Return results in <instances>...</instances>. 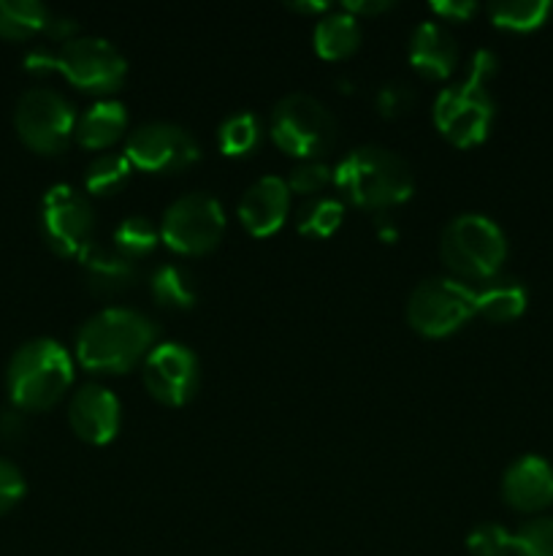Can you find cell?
I'll return each instance as SVG.
<instances>
[{"label": "cell", "mask_w": 553, "mask_h": 556, "mask_svg": "<svg viewBox=\"0 0 553 556\" xmlns=\"http://www.w3.org/2000/svg\"><path fill=\"white\" fill-rule=\"evenodd\" d=\"M260 144V119L249 112L226 117L217 128V147L228 157H244Z\"/></svg>", "instance_id": "obj_27"}, {"label": "cell", "mask_w": 553, "mask_h": 556, "mask_svg": "<svg viewBox=\"0 0 553 556\" xmlns=\"http://www.w3.org/2000/svg\"><path fill=\"white\" fill-rule=\"evenodd\" d=\"M76 33H79V25H76L70 16H49L47 27H43V36H49L52 41H60V43L74 41Z\"/></svg>", "instance_id": "obj_36"}, {"label": "cell", "mask_w": 553, "mask_h": 556, "mask_svg": "<svg viewBox=\"0 0 553 556\" xmlns=\"http://www.w3.org/2000/svg\"><path fill=\"white\" fill-rule=\"evenodd\" d=\"M14 128L27 150L38 155H60L76 136V112L57 90L33 87L16 101Z\"/></svg>", "instance_id": "obj_8"}, {"label": "cell", "mask_w": 553, "mask_h": 556, "mask_svg": "<svg viewBox=\"0 0 553 556\" xmlns=\"http://www.w3.org/2000/svg\"><path fill=\"white\" fill-rule=\"evenodd\" d=\"M239 223L244 231L255 239L271 237L282 228L291 212V188L285 179L274 177H260L249 185L239 199Z\"/></svg>", "instance_id": "obj_16"}, {"label": "cell", "mask_w": 553, "mask_h": 556, "mask_svg": "<svg viewBox=\"0 0 553 556\" xmlns=\"http://www.w3.org/2000/svg\"><path fill=\"white\" fill-rule=\"evenodd\" d=\"M25 476H22L20 467L11 465L9 459H0V516L16 508L22 497H25Z\"/></svg>", "instance_id": "obj_33"}, {"label": "cell", "mask_w": 553, "mask_h": 556, "mask_svg": "<svg viewBox=\"0 0 553 556\" xmlns=\"http://www.w3.org/2000/svg\"><path fill=\"white\" fill-rule=\"evenodd\" d=\"M226 233V210L206 193H184L168 204L160 220V242L179 255H206Z\"/></svg>", "instance_id": "obj_10"}, {"label": "cell", "mask_w": 553, "mask_h": 556, "mask_svg": "<svg viewBox=\"0 0 553 556\" xmlns=\"http://www.w3.org/2000/svg\"><path fill=\"white\" fill-rule=\"evenodd\" d=\"M269 134L285 155L298 161H320L336 144V119L318 98L291 92L276 101Z\"/></svg>", "instance_id": "obj_7"}, {"label": "cell", "mask_w": 553, "mask_h": 556, "mask_svg": "<svg viewBox=\"0 0 553 556\" xmlns=\"http://www.w3.org/2000/svg\"><path fill=\"white\" fill-rule=\"evenodd\" d=\"M123 410L119 400L98 383H87L70 396L68 424L79 440L90 445H108L119 432Z\"/></svg>", "instance_id": "obj_14"}, {"label": "cell", "mask_w": 553, "mask_h": 556, "mask_svg": "<svg viewBox=\"0 0 553 556\" xmlns=\"http://www.w3.org/2000/svg\"><path fill=\"white\" fill-rule=\"evenodd\" d=\"M374 106H377V112L383 114V117H401V114H407L415 106V92L407 85H401V81H390V85H383L377 90Z\"/></svg>", "instance_id": "obj_32"}, {"label": "cell", "mask_w": 553, "mask_h": 556, "mask_svg": "<svg viewBox=\"0 0 553 556\" xmlns=\"http://www.w3.org/2000/svg\"><path fill=\"white\" fill-rule=\"evenodd\" d=\"M128 128V114L117 101H98L76 119V136L85 150H108L114 141L123 139Z\"/></svg>", "instance_id": "obj_20"}, {"label": "cell", "mask_w": 553, "mask_h": 556, "mask_svg": "<svg viewBox=\"0 0 553 556\" xmlns=\"http://www.w3.org/2000/svg\"><path fill=\"white\" fill-rule=\"evenodd\" d=\"M22 434H25V418H22V410H16V407L0 410V443H16Z\"/></svg>", "instance_id": "obj_35"}, {"label": "cell", "mask_w": 553, "mask_h": 556, "mask_svg": "<svg viewBox=\"0 0 553 556\" xmlns=\"http://www.w3.org/2000/svg\"><path fill=\"white\" fill-rule=\"evenodd\" d=\"M553 3L548 0H502L488 5V16L497 27L510 33H531L551 16Z\"/></svg>", "instance_id": "obj_24"}, {"label": "cell", "mask_w": 553, "mask_h": 556, "mask_svg": "<svg viewBox=\"0 0 553 556\" xmlns=\"http://www.w3.org/2000/svg\"><path fill=\"white\" fill-rule=\"evenodd\" d=\"M150 293L155 299L157 307L166 309H190L195 304V282L182 266L173 264H163L157 266L155 275L150 280Z\"/></svg>", "instance_id": "obj_23"}, {"label": "cell", "mask_w": 553, "mask_h": 556, "mask_svg": "<svg viewBox=\"0 0 553 556\" xmlns=\"http://www.w3.org/2000/svg\"><path fill=\"white\" fill-rule=\"evenodd\" d=\"M155 345V320L139 309L106 307L87 318L76 334V358L90 372L119 375L144 364Z\"/></svg>", "instance_id": "obj_1"}, {"label": "cell", "mask_w": 553, "mask_h": 556, "mask_svg": "<svg viewBox=\"0 0 553 556\" xmlns=\"http://www.w3.org/2000/svg\"><path fill=\"white\" fill-rule=\"evenodd\" d=\"M345 220V204L336 199H325V195H314L298 206L296 228L301 237L309 239H325L336 231Z\"/></svg>", "instance_id": "obj_25"}, {"label": "cell", "mask_w": 553, "mask_h": 556, "mask_svg": "<svg viewBox=\"0 0 553 556\" xmlns=\"http://www.w3.org/2000/svg\"><path fill=\"white\" fill-rule=\"evenodd\" d=\"M79 266L87 288L101 299L119 296V293L130 291L136 280H139V266L130 258H125L123 253H117L112 244L92 242L79 255Z\"/></svg>", "instance_id": "obj_17"}, {"label": "cell", "mask_w": 553, "mask_h": 556, "mask_svg": "<svg viewBox=\"0 0 553 556\" xmlns=\"http://www.w3.org/2000/svg\"><path fill=\"white\" fill-rule=\"evenodd\" d=\"M74 383V358L52 337L25 342L5 369L9 400L22 413H43L57 405Z\"/></svg>", "instance_id": "obj_4"}, {"label": "cell", "mask_w": 553, "mask_h": 556, "mask_svg": "<svg viewBox=\"0 0 553 556\" xmlns=\"http://www.w3.org/2000/svg\"><path fill=\"white\" fill-rule=\"evenodd\" d=\"M515 556H553V516H537L513 535Z\"/></svg>", "instance_id": "obj_29"}, {"label": "cell", "mask_w": 553, "mask_h": 556, "mask_svg": "<svg viewBox=\"0 0 553 556\" xmlns=\"http://www.w3.org/2000/svg\"><path fill=\"white\" fill-rule=\"evenodd\" d=\"M157 242H160V228H155L152 220L141 215H130L119 220L112 237V248L123 253L125 258L133 261V264L155 253Z\"/></svg>", "instance_id": "obj_26"}, {"label": "cell", "mask_w": 553, "mask_h": 556, "mask_svg": "<svg viewBox=\"0 0 553 556\" xmlns=\"http://www.w3.org/2000/svg\"><path fill=\"white\" fill-rule=\"evenodd\" d=\"M293 11H298V14H323V11H329V3H323V0H314V3H291Z\"/></svg>", "instance_id": "obj_38"}, {"label": "cell", "mask_w": 553, "mask_h": 556, "mask_svg": "<svg viewBox=\"0 0 553 556\" xmlns=\"http://www.w3.org/2000/svg\"><path fill=\"white\" fill-rule=\"evenodd\" d=\"M439 258L461 282H486L502 271L507 258V237L486 215L464 212L442 228Z\"/></svg>", "instance_id": "obj_6"}, {"label": "cell", "mask_w": 553, "mask_h": 556, "mask_svg": "<svg viewBox=\"0 0 553 556\" xmlns=\"http://www.w3.org/2000/svg\"><path fill=\"white\" fill-rule=\"evenodd\" d=\"M502 497L518 514H540L553 505V465L537 454L510 462L502 476Z\"/></svg>", "instance_id": "obj_15"}, {"label": "cell", "mask_w": 553, "mask_h": 556, "mask_svg": "<svg viewBox=\"0 0 553 556\" xmlns=\"http://www.w3.org/2000/svg\"><path fill=\"white\" fill-rule=\"evenodd\" d=\"M314 52L323 60H345L361 43V25H358L356 16H350L347 11H334V14H325L323 20L314 25L312 33Z\"/></svg>", "instance_id": "obj_21"}, {"label": "cell", "mask_w": 553, "mask_h": 556, "mask_svg": "<svg viewBox=\"0 0 553 556\" xmlns=\"http://www.w3.org/2000/svg\"><path fill=\"white\" fill-rule=\"evenodd\" d=\"M410 65L423 79L442 81L459 65V47L439 22H421L410 36Z\"/></svg>", "instance_id": "obj_18"}, {"label": "cell", "mask_w": 553, "mask_h": 556, "mask_svg": "<svg viewBox=\"0 0 553 556\" xmlns=\"http://www.w3.org/2000/svg\"><path fill=\"white\" fill-rule=\"evenodd\" d=\"M130 172H133V166L125 155H98L85 172L87 193L101 195V199L119 193L128 185Z\"/></svg>", "instance_id": "obj_28"}, {"label": "cell", "mask_w": 553, "mask_h": 556, "mask_svg": "<svg viewBox=\"0 0 553 556\" xmlns=\"http://www.w3.org/2000/svg\"><path fill=\"white\" fill-rule=\"evenodd\" d=\"M334 185L347 204L361 210H390L412 199L415 177L410 163L394 150L363 144L342 157L334 168Z\"/></svg>", "instance_id": "obj_2"}, {"label": "cell", "mask_w": 553, "mask_h": 556, "mask_svg": "<svg viewBox=\"0 0 553 556\" xmlns=\"http://www.w3.org/2000/svg\"><path fill=\"white\" fill-rule=\"evenodd\" d=\"M41 233L49 250L79 258L95 242V210L74 185H54L41 201Z\"/></svg>", "instance_id": "obj_11"}, {"label": "cell", "mask_w": 553, "mask_h": 556, "mask_svg": "<svg viewBox=\"0 0 553 556\" xmlns=\"http://www.w3.org/2000/svg\"><path fill=\"white\" fill-rule=\"evenodd\" d=\"M329 185H334V168L325 166L323 161H301L287 177L291 193L309 195V199H314V193H320Z\"/></svg>", "instance_id": "obj_31"}, {"label": "cell", "mask_w": 553, "mask_h": 556, "mask_svg": "<svg viewBox=\"0 0 553 556\" xmlns=\"http://www.w3.org/2000/svg\"><path fill=\"white\" fill-rule=\"evenodd\" d=\"M394 9V3H385V0H356V3H345L342 11H347L350 16H374V14H383V11Z\"/></svg>", "instance_id": "obj_37"}, {"label": "cell", "mask_w": 553, "mask_h": 556, "mask_svg": "<svg viewBox=\"0 0 553 556\" xmlns=\"http://www.w3.org/2000/svg\"><path fill=\"white\" fill-rule=\"evenodd\" d=\"M466 552L472 556H513V532L493 521L477 525L466 535Z\"/></svg>", "instance_id": "obj_30"}, {"label": "cell", "mask_w": 553, "mask_h": 556, "mask_svg": "<svg viewBox=\"0 0 553 556\" xmlns=\"http://www.w3.org/2000/svg\"><path fill=\"white\" fill-rule=\"evenodd\" d=\"M475 315V288L455 277H432L415 286L407 299V320L428 340L459 331Z\"/></svg>", "instance_id": "obj_9"}, {"label": "cell", "mask_w": 553, "mask_h": 556, "mask_svg": "<svg viewBox=\"0 0 553 556\" xmlns=\"http://www.w3.org/2000/svg\"><path fill=\"white\" fill-rule=\"evenodd\" d=\"M152 400L168 407L188 405L201 383L198 356L182 342H157L141 364Z\"/></svg>", "instance_id": "obj_13"}, {"label": "cell", "mask_w": 553, "mask_h": 556, "mask_svg": "<svg viewBox=\"0 0 553 556\" xmlns=\"http://www.w3.org/2000/svg\"><path fill=\"white\" fill-rule=\"evenodd\" d=\"M432 11L437 16H442L445 22H464L470 20L477 11V5L472 0H445V3H432Z\"/></svg>", "instance_id": "obj_34"}, {"label": "cell", "mask_w": 553, "mask_h": 556, "mask_svg": "<svg viewBox=\"0 0 553 556\" xmlns=\"http://www.w3.org/2000/svg\"><path fill=\"white\" fill-rule=\"evenodd\" d=\"M526 304H529V291L513 275L499 271L497 277L475 288V315L486 318L488 324H510L520 318Z\"/></svg>", "instance_id": "obj_19"}, {"label": "cell", "mask_w": 553, "mask_h": 556, "mask_svg": "<svg viewBox=\"0 0 553 556\" xmlns=\"http://www.w3.org/2000/svg\"><path fill=\"white\" fill-rule=\"evenodd\" d=\"M497 74V54L477 49L464 79L445 87L434 101V125L459 150L477 147L493 123V96L488 81Z\"/></svg>", "instance_id": "obj_3"}, {"label": "cell", "mask_w": 553, "mask_h": 556, "mask_svg": "<svg viewBox=\"0 0 553 556\" xmlns=\"http://www.w3.org/2000/svg\"><path fill=\"white\" fill-rule=\"evenodd\" d=\"M25 68L33 74L57 71L76 90L106 96L125 81L128 63L123 52L106 38L76 36L74 41L60 43L57 52H30L25 58Z\"/></svg>", "instance_id": "obj_5"}, {"label": "cell", "mask_w": 553, "mask_h": 556, "mask_svg": "<svg viewBox=\"0 0 553 556\" xmlns=\"http://www.w3.org/2000/svg\"><path fill=\"white\" fill-rule=\"evenodd\" d=\"M123 155L139 172L177 174L198 163L201 147L182 125L155 119V123L139 125L128 136Z\"/></svg>", "instance_id": "obj_12"}, {"label": "cell", "mask_w": 553, "mask_h": 556, "mask_svg": "<svg viewBox=\"0 0 553 556\" xmlns=\"http://www.w3.org/2000/svg\"><path fill=\"white\" fill-rule=\"evenodd\" d=\"M49 16V9L38 0H0V38L27 41L43 33Z\"/></svg>", "instance_id": "obj_22"}]
</instances>
